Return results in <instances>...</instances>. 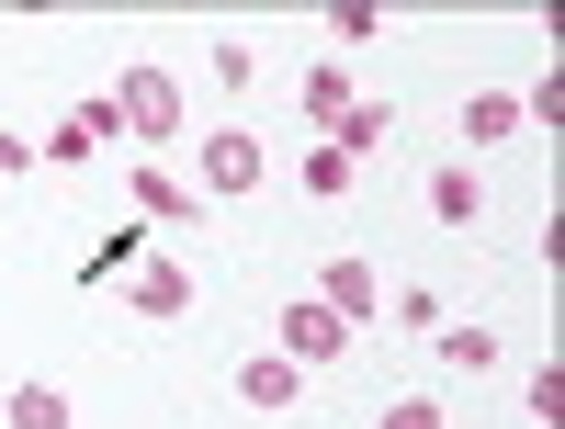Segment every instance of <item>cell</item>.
I'll list each match as a JSON object with an SVG mask.
<instances>
[{
    "label": "cell",
    "instance_id": "9c48e42d",
    "mask_svg": "<svg viewBox=\"0 0 565 429\" xmlns=\"http://www.w3.org/2000/svg\"><path fill=\"white\" fill-rule=\"evenodd\" d=\"M521 136V90H476L463 103V148H509Z\"/></svg>",
    "mask_w": 565,
    "mask_h": 429
},
{
    "label": "cell",
    "instance_id": "9a60e30c",
    "mask_svg": "<svg viewBox=\"0 0 565 429\" xmlns=\"http://www.w3.org/2000/svg\"><path fill=\"white\" fill-rule=\"evenodd\" d=\"M328 34H340V45H373V34H385V12H373V0H328Z\"/></svg>",
    "mask_w": 565,
    "mask_h": 429
},
{
    "label": "cell",
    "instance_id": "ffe728a7",
    "mask_svg": "<svg viewBox=\"0 0 565 429\" xmlns=\"http://www.w3.org/2000/svg\"><path fill=\"white\" fill-rule=\"evenodd\" d=\"M521 125H543V136L565 125V90H554V79H532V90H521Z\"/></svg>",
    "mask_w": 565,
    "mask_h": 429
},
{
    "label": "cell",
    "instance_id": "2e32d148",
    "mask_svg": "<svg viewBox=\"0 0 565 429\" xmlns=\"http://www.w3.org/2000/svg\"><path fill=\"white\" fill-rule=\"evenodd\" d=\"M204 68H215V90H249V79H260V57H249L238 34H215V57H204Z\"/></svg>",
    "mask_w": 565,
    "mask_h": 429
},
{
    "label": "cell",
    "instance_id": "7a4b0ae2",
    "mask_svg": "<svg viewBox=\"0 0 565 429\" xmlns=\"http://www.w3.org/2000/svg\"><path fill=\"white\" fill-rule=\"evenodd\" d=\"M193 181H204V193H226V204H238V193H260V181H271V148H260L249 125H215L204 148H193Z\"/></svg>",
    "mask_w": 565,
    "mask_h": 429
},
{
    "label": "cell",
    "instance_id": "5bb4252c",
    "mask_svg": "<svg viewBox=\"0 0 565 429\" xmlns=\"http://www.w3.org/2000/svg\"><path fill=\"white\" fill-rule=\"evenodd\" d=\"M136 204H148V215H181V226H193V193H181L170 170H136Z\"/></svg>",
    "mask_w": 565,
    "mask_h": 429
},
{
    "label": "cell",
    "instance_id": "52a82bcc",
    "mask_svg": "<svg viewBox=\"0 0 565 429\" xmlns=\"http://www.w3.org/2000/svg\"><path fill=\"white\" fill-rule=\"evenodd\" d=\"M295 396H306V373L282 362V351H249V362H238V407H260V418H282V407H295Z\"/></svg>",
    "mask_w": 565,
    "mask_h": 429
},
{
    "label": "cell",
    "instance_id": "7c38bea8",
    "mask_svg": "<svg viewBox=\"0 0 565 429\" xmlns=\"http://www.w3.org/2000/svg\"><path fill=\"white\" fill-rule=\"evenodd\" d=\"M0 429H68V396H57V385H12Z\"/></svg>",
    "mask_w": 565,
    "mask_h": 429
},
{
    "label": "cell",
    "instance_id": "5b68a950",
    "mask_svg": "<svg viewBox=\"0 0 565 429\" xmlns=\"http://www.w3.org/2000/svg\"><path fill=\"white\" fill-rule=\"evenodd\" d=\"M317 305L340 317V328H373V317H385V282H373V260H362V249H340V260L317 271Z\"/></svg>",
    "mask_w": 565,
    "mask_h": 429
},
{
    "label": "cell",
    "instance_id": "ba28073f",
    "mask_svg": "<svg viewBox=\"0 0 565 429\" xmlns=\"http://www.w3.org/2000/svg\"><path fill=\"white\" fill-rule=\"evenodd\" d=\"M430 215H441V226H476V215H487V170H476V159H441V170H430Z\"/></svg>",
    "mask_w": 565,
    "mask_h": 429
},
{
    "label": "cell",
    "instance_id": "30bf717a",
    "mask_svg": "<svg viewBox=\"0 0 565 429\" xmlns=\"http://www.w3.org/2000/svg\"><path fill=\"white\" fill-rule=\"evenodd\" d=\"M385 136H396V114H385V103H351V114H340V125H328V148H340V159H351V170H362V159H373V148H385Z\"/></svg>",
    "mask_w": 565,
    "mask_h": 429
},
{
    "label": "cell",
    "instance_id": "6da1fadb",
    "mask_svg": "<svg viewBox=\"0 0 565 429\" xmlns=\"http://www.w3.org/2000/svg\"><path fill=\"white\" fill-rule=\"evenodd\" d=\"M351 340H362V328H340V317H328L317 294H295V305H271V351L295 362V373H328V362H351Z\"/></svg>",
    "mask_w": 565,
    "mask_h": 429
},
{
    "label": "cell",
    "instance_id": "44dd1931",
    "mask_svg": "<svg viewBox=\"0 0 565 429\" xmlns=\"http://www.w3.org/2000/svg\"><path fill=\"white\" fill-rule=\"evenodd\" d=\"M23 159H34V148H23V136H12V125H0V181H12V170H23Z\"/></svg>",
    "mask_w": 565,
    "mask_h": 429
},
{
    "label": "cell",
    "instance_id": "3957f363",
    "mask_svg": "<svg viewBox=\"0 0 565 429\" xmlns=\"http://www.w3.org/2000/svg\"><path fill=\"white\" fill-rule=\"evenodd\" d=\"M114 103H125V136H148V148H170V136H181V79H170V68H125Z\"/></svg>",
    "mask_w": 565,
    "mask_h": 429
},
{
    "label": "cell",
    "instance_id": "4fadbf2b",
    "mask_svg": "<svg viewBox=\"0 0 565 429\" xmlns=\"http://www.w3.org/2000/svg\"><path fill=\"white\" fill-rule=\"evenodd\" d=\"M295 181H306V193H317V204H340V193H351V181H362V170H351L340 148H328V136H317V148H306V170H295Z\"/></svg>",
    "mask_w": 565,
    "mask_h": 429
},
{
    "label": "cell",
    "instance_id": "e0dca14e",
    "mask_svg": "<svg viewBox=\"0 0 565 429\" xmlns=\"http://www.w3.org/2000/svg\"><path fill=\"white\" fill-rule=\"evenodd\" d=\"M373 429H452V418H441V396H385V418H373Z\"/></svg>",
    "mask_w": 565,
    "mask_h": 429
},
{
    "label": "cell",
    "instance_id": "8992f818",
    "mask_svg": "<svg viewBox=\"0 0 565 429\" xmlns=\"http://www.w3.org/2000/svg\"><path fill=\"white\" fill-rule=\"evenodd\" d=\"M114 136H125V103H114V90H90V103L57 125V148H45V159H57V170H90V159L114 148Z\"/></svg>",
    "mask_w": 565,
    "mask_h": 429
},
{
    "label": "cell",
    "instance_id": "d6986e66",
    "mask_svg": "<svg viewBox=\"0 0 565 429\" xmlns=\"http://www.w3.org/2000/svg\"><path fill=\"white\" fill-rule=\"evenodd\" d=\"M441 351H452L463 373H487V362H498V328H452V340H441Z\"/></svg>",
    "mask_w": 565,
    "mask_h": 429
},
{
    "label": "cell",
    "instance_id": "8fae6325",
    "mask_svg": "<svg viewBox=\"0 0 565 429\" xmlns=\"http://www.w3.org/2000/svg\"><path fill=\"white\" fill-rule=\"evenodd\" d=\"M351 103H362V79H351L340 57H328V68H306V114H317V125H340Z\"/></svg>",
    "mask_w": 565,
    "mask_h": 429
},
{
    "label": "cell",
    "instance_id": "277c9868",
    "mask_svg": "<svg viewBox=\"0 0 565 429\" xmlns=\"http://www.w3.org/2000/svg\"><path fill=\"white\" fill-rule=\"evenodd\" d=\"M125 305H136V317H193V260H181V249H148V260L125 271Z\"/></svg>",
    "mask_w": 565,
    "mask_h": 429
},
{
    "label": "cell",
    "instance_id": "ac0fdd59",
    "mask_svg": "<svg viewBox=\"0 0 565 429\" xmlns=\"http://www.w3.org/2000/svg\"><path fill=\"white\" fill-rule=\"evenodd\" d=\"M521 407H532V418H543V429H554V418H565V373H554V362H543V373H532V385H521Z\"/></svg>",
    "mask_w": 565,
    "mask_h": 429
}]
</instances>
